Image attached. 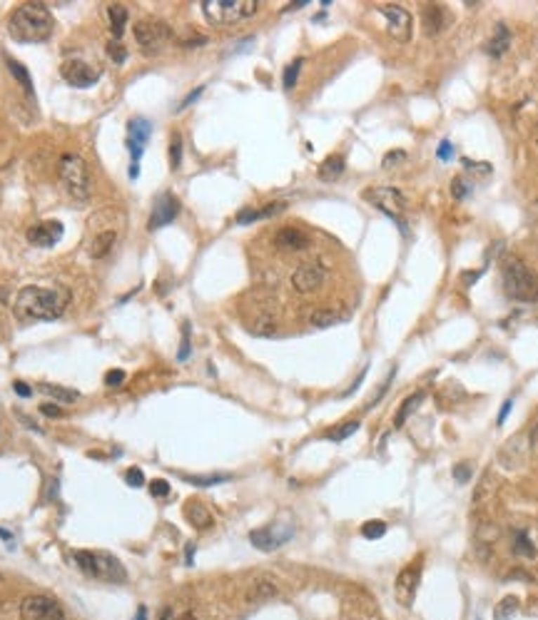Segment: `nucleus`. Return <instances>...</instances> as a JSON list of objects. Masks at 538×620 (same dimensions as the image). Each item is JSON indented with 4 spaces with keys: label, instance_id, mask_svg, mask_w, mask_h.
Masks as SVG:
<instances>
[{
    "label": "nucleus",
    "instance_id": "1",
    "mask_svg": "<svg viewBox=\"0 0 538 620\" xmlns=\"http://www.w3.org/2000/svg\"><path fill=\"white\" fill-rule=\"evenodd\" d=\"M70 304L67 286H22L15 296V317L20 322H55Z\"/></svg>",
    "mask_w": 538,
    "mask_h": 620
},
{
    "label": "nucleus",
    "instance_id": "2",
    "mask_svg": "<svg viewBox=\"0 0 538 620\" xmlns=\"http://www.w3.org/2000/svg\"><path fill=\"white\" fill-rule=\"evenodd\" d=\"M125 232V212L120 207H103L88 217L85 225V247L93 259H105L115 249Z\"/></svg>",
    "mask_w": 538,
    "mask_h": 620
},
{
    "label": "nucleus",
    "instance_id": "3",
    "mask_svg": "<svg viewBox=\"0 0 538 620\" xmlns=\"http://www.w3.org/2000/svg\"><path fill=\"white\" fill-rule=\"evenodd\" d=\"M55 30V20L43 3H22L8 18V33L15 43H45Z\"/></svg>",
    "mask_w": 538,
    "mask_h": 620
},
{
    "label": "nucleus",
    "instance_id": "4",
    "mask_svg": "<svg viewBox=\"0 0 538 620\" xmlns=\"http://www.w3.org/2000/svg\"><path fill=\"white\" fill-rule=\"evenodd\" d=\"M501 284H504V294L509 296L511 302H538V275L518 257H509L504 262V267H501Z\"/></svg>",
    "mask_w": 538,
    "mask_h": 620
},
{
    "label": "nucleus",
    "instance_id": "5",
    "mask_svg": "<svg viewBox=\"0 0 538 620\" xmlns=\"http://www.w3.org/2000/svg\"><path fill=\"white\" fill-rule=\"evenodd\" d=\"M72 560L80 571L88 578H95V581L103 583H125L127 581V571L125 565L120 563V558H115L112 553H105V550H75L72 553Z\"/></svg>",
    "mask_w": 538,
    "mask_h": 620
},
{
    "label": "nucleus",
    "instance_id": "6",
    "mask_svg": "<svg viewBox=\"0 0 538 620\" xmlns=\"http://www.w3.org/2000/svg\"><path fill=\"white\" fill-rule=\"evenodd\" d=\"M58 172H60V180L65 192L70 199H75L77 204H85L90 199V172H88V162H85L80 154H63L60 165H58Z\"/></svg>",
    "mask_w": 538,
    "mask_h": 620
},
{
    "label": "nucleus",
    "instance_id": "7",
    "mask_svg": "<svg viewBox=\"0 0 538 620\" xmlns=\"http://www.w3.org/2000/svg\"><path fill=\"white\" fill-rule=\"evenodd\" d=\"M259 11L257 0H204L202 13L217 28H230L237 22L247 20Z\"/></svg>",
    "mask_w": 538,
    "mask_h": 620
},
{
    "label": "nucleus",
    "instance_id": "8",
    "mask_svg": "<svg viewBox=\"0 0 538 620\" xmlns=\"http://www.w3.org/2000/svg\"><path fill=\"white\" fill-rule=\"evenodd\" d=\"M132 35H135V43H138V48L143 50L145 55H159L172 43L170 22L159 20V18H143V20H138L135 28H132Z\"/></svg>",
    "mask_w": 538,
    "mask_h": 620
},
{
    "label": "nucleus",
    "instance_id": "9",
    "mask_svg": "<svg viewBox=\"0 0 538 620\" xmlns=\"http://www.w3.org/2000/svg\"><path fill=\"white\" fill-rule=\"evenodd\" d=\"M362 199L369 202L374 209H379V212L389 214L391 220L401 227V230L407 232V225H404V209H407V197L401 190L396 187H386V185H374L367 187L362 192Z\"/></svg>",
    "mask_w": 538,
    "mask_h": 620
},
{
    "label": "nucleus",
    "instance_id": "10",
    "mask_svg": "<svg viewBox=\"0 0 538 620\" xmlns=\"http://www.w3.org/2000/svg\"><path fill=\"white\" fill-rule=\"evenodd\" d=\"M150 135H152V122L145 117H132L127 122V150H130V172L127 175H130V180L140 177V159L147 147Z\"/></svg>",
    "mask_w": 538,
    "mask_h": 620
},
{
    "label": "nucleus",
    "instance_id": "11",
    "mask_svg": "<svg viewBox=\"0 0 538 620\" xmlns=\"http://www.w3.org/2000/svg\"><path fill=\"white\" fill-rule=\"evenodd\" d=\"M291 538H294V526L284 521H277V523H269V526H262L257 531L249 533V541L257 550L262 553H272V550L282 548L284 543H289Z\"/></svg>",
    "mask_w": 538,
    "mask_h": 620
},
{
    "label": "nucleus",
    "instance_id": "12",
    "mask_svg": "<svg viewBox=\"0 0 538 620\" xmlns=\"http://www.w3.org/2000/svg\"><path fill=\"white\" fill-rule=\"evenodd\" d=\"M421 573H424V555H416V558H414L407 568H401V573L396 576L394 593H396V600H399L404 608H412L414 600H416Z\"/></svg>",
    "mask_w": 538,
    "mask_h": 620
},
{
    "label": "nucleus",
    "instance_id": "13",
    "mask_svg": "<svg viewBox=\"0 0 538 620\" xmlns=\"http://www.w3.org/2000/svg\"><path fill=\"white\" fill-rule=\"evenodd\" d=\"M22 620H65V610L50 595H28L20 603Z\"/></svg>",
    "mask_w": 538,
    "mask_h": 620
},
{
    "label": "nucleus",
    "instance_id": "14",
    "mask_svg": "<svg viewBox=\"0 0 538 620\" xmlns=\"http://www.w3.org/2000/svg\"><path fill=\"white\" fill-rule=\"evenodd\" d=\"M327 282V267L322 262H304L291 272V286L299 294H312Z\"/></svg>",
    "mask_w": 538,
    "mask_h": 620
},
{
    "label": "nucleus",
    "instance_id": "15",
    "mask_svg": "<svg viewBox=\"0 0 538 620\" xmlns=\"http://www.w3.org/2000/svg\"><path fill=\"white\" fill-rule=\"evenodd\" d=\"M381 15L386 18V30L396 43H409L414 33L412 13L401 6H381Z\"/></svg>",
    "mask_w": 538,
    "mask_h": 620
},
{
    "label": "nucleus",
    "instance_id": "16",
    "mask_svg": "<svg viewBox=\"0 0 538 620\" xmlns=\"http://www.w3.org/2000/svg\"><path fill=\"white\" fill-rule=\"evenodd\" d=\"M60 75L65 77V83L72 88H90L100 80V67L90 65L88 60H65L60 65Z\"/></svg>",
    "mask_w": 538,
    "mask_h": 620
},
{
    "label": "nucleus",
    "instance_id": "17",
    "mask_svg": "<svg viewBox=\"0 0 538 620\" xmlns=\"http://www.w3.org/2000/svg\"><path fill=\"white\" fill-rule=\"evenodd\" d=\"M180 209H182L180 199H177L172 192L159 194L157 202H155V207H152V214H150L147 230L155 232V230H159V227H167L170 222H175V217L180 214Z\"/></svg>",
    "mask_w": 538,
    "mask_h": 620
},
{
    "label": "nucleus",
    "instance_id": "18",
    "mask_svg": "<svg viewBox=\"0 0 538 620\" xmlns=\"http://www.w3.org/2000/svg\"><path fill=\"white\" fill-rule=\"evenodd\" d=\"M65 235V227L60 220H43L28 230V242L33 247H55Z\"/></svg>",
    "mask_w": 538,
    "mask_h": 620
},
{
    "label": "nucleus",
    "instance_id": "19",
    "mask_svg": "<svg viewBox=\"0 0 538 620\" xmlns=\"http://www.w3.org/2000/svg\"><path fill=\"white\" fill-rule=\"evenodd\" d=\"M449 20H451V13L446 11L444 6H439V3H426V6L421 8L424 30H426V35H431V38L444 33Z\"/></svg>",
    "mask_w": 538,
    "mask_h": 620
},
{
    "label": "nucleus",
    "instance_id": "20",
    "mask_svg": "<svg viewBox=\"0 0 538 620\" xmlns=\"http://www.w3.org/2000/svg\"><path fill=\"white\" fill-rule=\"evenodd\" d=\"M275 244L284 252H302L312 244L307 232H302L299 227H282L275 235Z\"/></svg>",
    "mask_w": 538,
    "mask_h": 620
},
{
    "label": "nucleus",
    "instance_id": "21",
    "mask_svg": "<svg viewBox=\"0 0 538 620\" xmlns=\"http://www.w3.org/2000/svg\"><path fill=\"white\" fill-rule=\"evenodd\" d=\"M280 595V588H277L275 581L269 578H254L247 588V603H267V600H275Z\"/></svg>",
    "mask_w": 538,
    "mask_h": 620
},
{
    "label": "nucleus",
    "instance_id": "22",
    "mask_svg": "<svg viewBox=\"0 0 538 620\" xmlns=\"http://www.w3.org/2000/svg\"><path fill=\"white\" fill-rule=\"evenodd\" d=\"M185 518L190 521V526L197 528V531H207V528L214 523V516L209 513V508L197 499H192L185 506Z\"/></svg>",
    "mask_w": 538,
    "mask_h": 620
},
{
    "label": "nucleus",
    "instance_id": "23",
    "mask_svg": "<svg viewBox=\"0 0 538 620\" xmlns=\"http://www.w3.org/2000/svg\"><path fill=\"white\" fill-rule=\"evenodd\" d=\"M287 209V202H269L267 207L262 209H242L240 214H237V222L240 225H252V222H259V220H269V217H275V214L284 212Z\"/></svg>",
    "mask_w": 538,
    "mask_h": 620
},
{
    "label": "nucleus",
    "instance_id": "24",
    "mask_svg": "<svg viewBox=\"0 0 538 620\" xmlns=\"http://www.w3.org/2000/svg\"><path fill=\"white\" fill-rule=\"evenodd\" d=\"M509 48H511V30L506 28V22H496L494 35H491V40L486 43L483 50H486L491 58H501Z\"/></svg>",
    "mask_w": 538,
    "mask_h": 620
},
{
    "label": "nucleus",
    "instance_id": "25",
    "mask_svg": "<svg viewBox=\"0 0 538 620\" xmlns=\"http://www.w3.org/2000/svg\"><path fill=\"white\" fill-rule=\"evenodd\" d=\"M6 65L8 70H11V75L15 77L18 83H20V88L25 90V95H28L30 100H35V88H33V77H30L28 67L22 65V62H18L15 58H6Z\"/></svg>",
    "mask_w": 538,
    "mask_h": 620
},
{
    "label": "nucleus",
    "instance_id": "26",
    "mask_svg": "<svg viewBox=\"0 0 538 620\" xmlns=\"http://www.w3.org/2000/svg\"><path fill=\"white\" fill-rule=\"evenodd\" d=\"M346 162H344V154H329V157L319 165L317 175L319 180H324V182H334L336 177H341V172H344Z\"/></svg>",
    "mask_w": 538,
    "mask_h": 620
},
{
    "label": "nucleus",
    "instance_id": "27",
    "mask_svg": "<svg viewBox=\"0 0 538 620\" xmlns=\"http://www.w3.org/2000/svg\"><path fill=\"white\" fill-rule=\"evenodd\" d=\"M38 391H43L45 396H50V399H55V401H63V404H72V401L80 399V391L75 389H67V386H55V384H48V381H43V384L38 386Z\"/></svg>",
    "mask_w": 538,
    "mask_h": 620
},
{
    "label": "nucleus",
    "instance_id": "28",
    "mask_svg": "<svg viewBox=\"0 0 538 620\" xmlns=\"http://www.w3.org/2000/svg\"><path fill=\"white\" fill-rule=\"evenodd\" d=\"M424 399H426V394H424V391H416V394H412V396H409V399L404 401V404H401V409H399V411H396L394 426H396V428H401V426H404V423H407V418L412 416V414L416 411V409L424 404Z\"/></svg>",
    "mask_w": 538,
    "mask_h": 620
},
{
    "label": "nucleus",
    "instance_id": "29",
    "mask_svg": "<svg viewBox=\"0 0 538 620\" xmlns=\"http://www.w3.org/2000/svg\"><path fill=\"white\" fill-rule=\"evenodd\" d=\"M107 15H110L112 35H115V38L120 40V38H122V33H125L127 20H130V13H127V8H125V6H110V8H107Z\"/></svg>",
    "mask_w": 538,
    "mask_h": 620
},
{
    "label": "nucleus",
    "instance_id": "30",
    "mask_svg": "<svg viewBox=\"0 0 538 620\" xmlns=\"http://www.w3.org/2000/svg\"><path fill=\"white\" fill-rule=\"evenodd\" d=\"M513 553H516L518 558H528V560L536 558V546L531 543V538H528L526 531H518L516 536H513Z\"/></svg>",
    "mask_w": 538,
    "mask_h": 620
},
{
    "label": "nucleus",
    "instance_id": "31",
    "mask_svg": "<svg viewBox=\"0 0 538 620\" xmlns=\"http://www.w3.org/2000/svg\"><path fill=\"white\" fill-rule=\"evenodd\" d=\"M518 598L516 595H506L504 600H501V603H496V608H494V620H511L513 618V615L518 613Z\"/></svg>",
    "mask_w": 538,
    "mask_h": 620
},
{
    "label": "nucleus",
    "instance_id": "32",
    "mask_svg": "<svg viewBox=\"0 0 538 620\" xmlns=\"http://www.w3.org/2000/svg\"><path fill=\"white\" fill-rule=\"evenodd\" d=\"M309 322H312V327H317V329H327V327L341 322V317L334 309H319V312H314L312 317H309Z\"/></svg>",
    "mask_w": 538,
    "mask_h": 620
},
{
    "label": "nucleus",
    "instance_id": "33",
    "mask_svg": "<svg viewBox=\"0 0 538 620\" xmlns=\"http://www.w3.org/2000/svg\"><path fill=\"white\" fill-rule=\"evenodd\" d=\"M304 65V58H297V60H291L289 65L284 67V75H282V83H284V90H291L297 85L299 80V72H302Z\"/></svg>",
    "mask_w": 538,
    "mask_h": 620
},
{
    "label": "nucleus",
    "instance_id": "34",
    "mask_svg": "<svg viewBox=\"0 0 538 620\" xmlns=\"http://www.w3.org/2000/svg\"><path fill=\"white\" fill-rule=\"evenodd\" d=\"M187 483H192V486H202V489H207V486H217V483H225V481H232L230 473H212V476H185Z\"/></svg>",
    "mask_w": 538,
    "mask_h": 620
},
{
    "label": "nucleus",
    "instance_id": "35",
    "mask_svg": "<svg viewBox=\"0 0 538 620\" xmlns=\"http://www.w3.org/2000/svg\"><path fill=\"white\" fill-rule=\"evenodd\" d=\"M182 154H185V143H182L180 132H175V135H172V140H170V167H172V170H180Z\"/></svg>",
    "mask_w": 538,
    "mask_h": 620
},
{
    "label": "nucleus",
    "instance_id": "36",
    "mask_svg": "<svg viewBox=\"0 0 538 620\" xmlns=\"http://www.w3.org/2000/svg\"><path fill=\"white\" fill-rule=\"evenodd\" d=\"M357 431H359V421H346V423H341V426L332 428L329 434H327V439L334 441V444H339V441L349 439V436L357 434Z\"/></svg>",
    "mask_w": 538,
    "mask_h": 620
},
{
    "label": "nucleus",
    "instance_id": "37",
    "mask_svg": "<svg viewBox=\"0 0 538 620\" xmlns=\"http://www.w3.org/2000/svg\"><path fill=\"white\" fill-rule=\"evenodd\" d=\"M471 192H473V185L466 180V177L459 175L451 180V194H454V199H466V197H471Z\"/></svg>",
    "mask_w": 538,
    "mask_h": 620
},
{
    "label": "nucleus",
    "instance_id": "38",
    "mask_svg": "<svg viewBox=\"0 0 538 620\" xmlns=\"http://www.w3.org/2000/svg\"><path fill=\"white\" fill-rule=\"evenodd\" d=\"M252 334L257 336H275L277 334V322L272 317H259L252 327Z\"/></svg>",
    "mask_w": 538,
    "mask_h": 620
},
{
    "label": "nucleus",
    "instance_id": "39",
    "mask_svg": "<svg viewBox=\"0 0 538 620\" xmlns=\"http://www.w3.org/2000/svg\"><path fill=\"white\" fill-rule=\"evenodd\" d=\"M386 533V523L384 521H367L362 526V536L369 538V541H376Z\"/></svg>",
    "mask_w": 538,
    "mask_h": 620
},
{
    "label": "nucleus",
    "instance_id": "40",
    "mask_svg": "<svg viewBox=\"0 0 538 620\" xmlns=\"http://www.w3.org/2000/svg\"><path fill=\"white\" fill-rule=\"evenodd\" d=\"M192 354V344H190V324H182V344H180V352H177V362H187Z\"/></svg>",
    "mask_w": 538,
    "mask_h": 620
},
{
    "label": "nucleus",
    "instance_id": "41",
    "mask_svg": "<svg viewBox=\"0 0 538 620\" xmlns=\"http://www.w3.org/2000/svg\"><path fill=\"white\" fill-rule=\"evenodd\" d=\"M404 159H407V152H404V150H391V152L384 154V162H381V167H384V170H391V167L401 165Z\"/></svg>",
    "mask_w": 538,
    "mask_h": 620
},
{
    "label": "nucleus",
    "instance_id": "42",
    "mask_svg": "<svg viewBox=\"0 0 538 620\" xmlns=\"http://www.w3.org/2000/svg\"><path fill=\"white\" fill-rule=\"evenodd\" d=\"M107 53H110V58L117 62V65H122V62L127 60V50H125V45H122L120 40H112V43L107 45Z\"/></svg>",
    "mask_w": 538,
    "mask_h": 620
},
{
    "label": "nucleus",
    "instance_id": "43",
    "mask_svg": "<svg viewBox=\"0 0 538 620\" xmlns=\"http://www.w3.org/2000/svg\"><path fill=\"white\" fill-rule=\"evenodd\" d=\"M150 494H152L155 499H165V496L170 494V483H167L165 478H155V481L150 483Z\"/></svg>",
    "mask_w": 538,
    "mask_h": 620
},
{
    "label": "nucleus",
    "instance_id": "44",
    "mask_svg": "<svg viewBox=\"0 0 538 620\" xmlns=\"http://www.w3.org/2000/svg\"><path fill=\"white\" fill-rule=\"evenodd\" d=\"M127 379V374L122 369H110L105 374V386H122V381Z\"/></svg>",
    "mask_w": 538,
    "mask_h": 620
},
{
    "label": "nucleus",
    "instance_id": "45",
    "mask_svg": "<svg viewBox=\"0 0 538 620\" xmlns=\"http://www.w3.org/2000/svg\"><path fill=\"white\" fill-rule=\"evenodd\" d=\"M451 473H454V478H456V481H459V483H466V481H471L473 468L468 466V463H456L454 471H451Z\"/></svg>",
    "mask_w": 538,
    "mask_h": 620
},
{
    "label": "nucleus",
    "instance_id": "46",
    "mask_svg": "<svg viewBox=\"0 0 538 620\" xmlns=\"http://www.w3.org/2000/svg\"><path fill=\"white\" fill-rule=\"evenodd\" d=\"M125 481L130 483V486H135V489H140V486H145V473L140 471V468H127V473H125Z\"/></svg>",
    "mask_w": 538,
    "mask_h": 620
},
{
    "label": "nucleus",
    "instance_id": "47",
    "mask_svg": "<svg viewBox=\"0 0 538 620\" xmlns=\"http://www.w3.org/2000/svg\"><path fill=\"white\" fill-rule=\"evenodd\" d=\"M464 162V167H466L468 172H476V175H491V165L489 162H481V165H478V162H473V159H461Z\"/></svg>",
    "mask_w": 538,
    "mask_h": 620
},
{
    "label": "nucleus",
    "instance_id": "48",
    "mask_svg": "<svg viewBox=\"0 0 538 620\" xmlns=\"http://www.w3.org/2000/svg\"><path fill=\"white\" fill-rule=\"evenodd\" d=\"M202 93H204V85H199V88H197V90H192V93L187 95V98H185V100H182V103H180V105H177V112L187 110V107H190V105H195V103H197V100H199V98H202Z\"/></svg>",
    "mask_w": 538,
    "mask_h": 620
},
{
    "label": "nucleus",
    "instance_id": "49",
    "mask_svg": "<svg viewBox=\"0 0 538 620\" xmlns=\"http://www.w3.org/2000/svg\"><path fill=\"white\" fill-rule=\"evenodd\" d=\"M436 157H439L441 162H449V159L454 157V145H451L449 140H444V143L439 145V150H436Z\"/></svg>",
    "mask_w": 538,
    "mask_h": 620
},
{
    "label": "nucleus",
    "instance_id": "50",
    "mask_svg": "<svg viewBox=\"0 0 538 620\" xmlns=\"http://www.w3.org/2000/svg\"><path fill=\"white\" fill-rule=\"evenodd\" d=\"M511 409H513V399H509V401H504V407H501V411H499V416H496V426H504V421H506V418H509V414H511Z\"/></svg>",
    "mask_w": 538,
    "mask_h": 620
},
{
    "label": "nucleus",
    "instance_id": "51",
    "mask_svg": "<svg viewBox=\"0 0 538 620\" xmlns=\"http://www.w3.org/2000/svg\"><path fill=\"white\" fill-rule=\"evenodd\" d=\"M40 411H43L45 416H63V409L55 407V404H43V407H40Z\"/></svg>",
    "mask_w": 538,
    "mask_h": 620
},
{
    "label": "nucleus",
    "instance_id": "52",
    "mask_svg": "<svg viewBox=\"0 0 538 620\" xmlns=\"http://www.w3.org/2000/svg\"><path fill=\"white\" fill-rule=\"evenodd\" d=\"M13 389H15V394L25 396V399H28V396L33 394V389H30V386H25V384H22V381H15V384H13Z\"/></svg>",
    "mask_w": 538,
    "mask_h": 620
},
{
    "label": "nucleus",
    "instance_id": "53",
    "mask_svg": "<svg viewBox=\"0 0 538 620\" xmlns=\"http://www.w3.org/2000/svg\"><path fill=\"white\" fill-rule=\"evenodd\" d=\"M307 3H309V0H297V3H291V6H287V8H284V13H287V11H297V8H304V6H307Z\"/></svg>",
    "mask_w": 538,
    "mask_h": 620
},
{
    "label": "nucleus",
    "instance_id": "54",
    "mask_svg": "<svg viewBox=\"0 0 538 620\" xmlns=\"http://www.w3.org/2000/svg\"><path fill=\"white\" fill-rule=\"evenodd\" d=\"M135 620H147V608H145V605H140V608H138V615H135Z\"/></svg>",
    "mask_w": 538,
    "mask_h": 620
},
{
    "label": "nucleus",
    "instance_id": "55",
    "mask_svg": "<svg viewBox=\"0 0 538 620\" xmlns=\"http://www.w3.org/2000/svg\"><path fill=\"white\" fill-rule=\"evenodd\" d=\"M192 553H195V546H187V565H192Z\"/></svg>",
    "mask_w": 538,
    "mask_h": 620
},
{
    "label": "nucleus",
    "instance_id": "56",
    "mask_svg": "<svg viewBox=\"0 0 538 620\" xmlns=\"http://www.w3.org/2000/svg\"><path fill=\"white\" fill-rule=\"evenodd\" d=\"M170 615H172V610H170V608H165V610H162V613H159V618H157V620H170Z\"/></svg>",
    "mask_w": 538,
    "mask_h": 620
},
{
    "label": "nucleus",
    "instance_id": "57",
    "mask_svg": "<svg viewBox=\"0 0 538 620\" xmlns=\"http://www.w3.org/2000/svg\"><path fill=\"white\" fill-rule=\"evenodd\" d=\"M177 620H197V618H195V613H182Z\"/></svg>",
    "mask_w": 538,
    "mask_h": 620
}]
</instances>
